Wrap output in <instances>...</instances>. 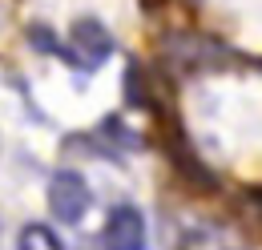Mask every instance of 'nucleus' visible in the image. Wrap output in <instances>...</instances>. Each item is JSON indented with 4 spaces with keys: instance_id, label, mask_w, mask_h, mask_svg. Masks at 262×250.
<instances>
[{
    "instance_id": "f257e3e1",
    "label": "nucleus",
    "mask_w": 262,
    "mask_h": 250,
    "mask_svg": "<svg viewBox=\"0 0 262 250\" xmlns=\"http://www.w3.org/2000/svg\"><path fill=\"white\" fill-rule=\"evenodd\" d=\"M109 53H113V36H109V29H105L101 20H93V16L73 20L69 45H65V49H57V57H65V61L73 65V69H81V73L105 65V61H109Z\"/></svg>"
},
{
    "instance_id": "f03ea898",
    "label": "nucleus",
    "mask_w": 262,
    "mask_h": 250,
    "mask_svg": "<svg viewBox=\"0 0 262 250\" xmlns=\"http://www.w3.org/2000/svg\"><path fill=\"white\" fill-rule=\"evenodd\" d=\"M89 206H93V194H89V182L77 170L53 174V182H49V210H53V218L61 226H77L89 214Z\"/></svg>"
},
{
    "instance_id": "7ed1b4c3",
    "label": "nucleus",
    "mask_w": 262,
    "mask_h": 250,
    "mask_svg": "<svg viewBox=\"0 0 262 250\" xmlns=\"http://www.w3.org/2000/svg\"><path fill=\"white\" fill-rule=\"evenodd\" d=\"M105 250H145V218L137 206H113L105 230H101Z\"/></svg>"
},
{
    "instance_id": "20e7f679",
    "label": "nucleus",
    "mask_w": 262,
    "mask_h": 250,
    "mask_svg": "<svg viewBox=\"0 0 262 250\" xmlns=\"http://www.w3.org/2000/svg\"><path fill=\"white\" fill-rule=\"evenodd\" d=\"M16 250H65V242L53 234V226L29 222V226L20 230V238H16Z\"/></svg>"
},
{
    "instance_id": "39448f33",
    "label": "nucleus",
    "mask_w": 262,
    "mask_h": 250,
    "mask_svg": "<svg viewBox=\"0 0 262 250\" xmlns=\"http://www.w3.org/2000/svg\"><path fill=\"white\" fill-rule=\"evenodd\" d=\"M125 93H129V105H145V97H141V73H137V65H129V73H125Z\"/></svg>"
}]
</instances>
